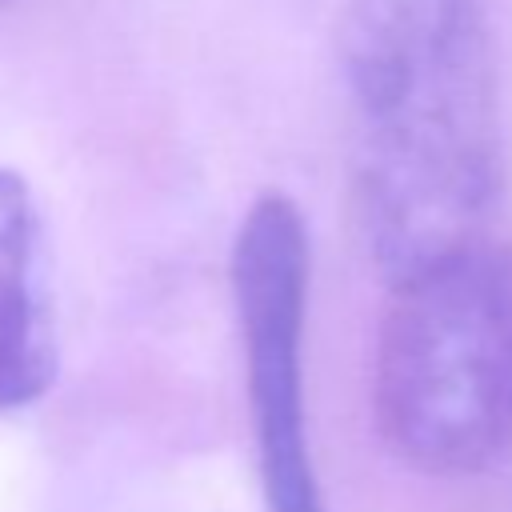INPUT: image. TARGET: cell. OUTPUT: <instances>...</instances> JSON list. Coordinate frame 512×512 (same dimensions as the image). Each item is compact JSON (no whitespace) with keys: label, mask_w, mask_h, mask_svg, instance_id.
Masks as SVG:
<instances>
[{"label":"cell","mask_w":512,"mask_h":512,"mask_svg":"<svg viewBox=\"0 0 512 512\" xmlns=\"http://www.w3.org/2000/svg\"><path fill=\"white\" fill-rule=\"evenodd\" d=\"M336 72L348 196L388 284L480 240L500 192V72L488 0H344Z\"/></svg>","instance_id":"6da1fadb"},{"label":"cell","mask_w":512,"mask_h":512,"mask_svg":"<svg viewBox=\"0 0 512 512\" xmlns=\"http://www.w3.org/2000/svg\"><path fill=\"white\" fill-rule=\"evenodd\" d=\"M372 412L396 460L472 476L512 448V240L392 284L372 360Z\"/></svg>","instance_id":"7a4b0ae2"},{"label":"cell","mask_w":512,"mask_h":512,"mask_svg":"<svg viewBox=\"0 0 512 512\" xmlns=\"http://www.w3.org/2000/svg\"><path fill=\"white\" fill-rule=\"evenodd\" d=\"M308 280L312 244L304 212L284 192L256 196L232 244V300L268 512H324L304 412Z\"/></svg>","instance_id":"3957f363"},{"label":"cell","mask_w":512,"mask_h":512,"mask_svg":"<svg viewBox=\"0 0 512 512\" xmlns=\"http://www.w3.org/2000/svg\"><path fill=\"white\" fill-rule=\"evenodd\" d=\"M56 376L44 228L28 184L0 168V412L36 404Z\"/></svg>","instance_id":"277c9868"}]
</instances>
